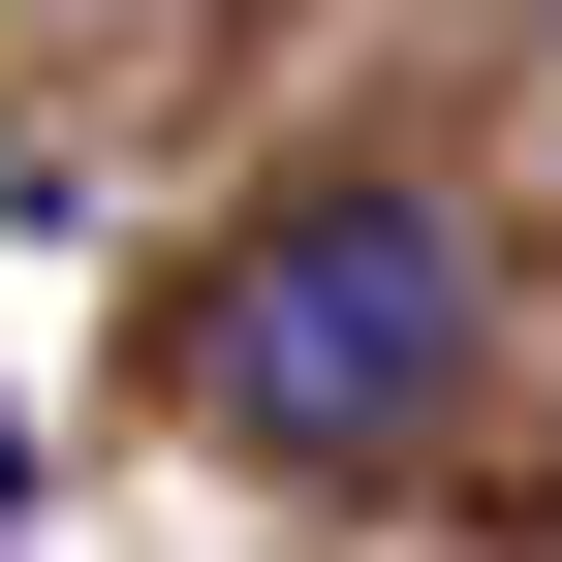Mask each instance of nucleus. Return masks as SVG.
I'll use <instances>...</instances> for the list:
<instances>
[{"label":"nucleus","mask_w":562,"mask_h":562,"mask_svg":"<svg viewBox=\"0 0 562 562\" xmlns=\"http://www.w3.org/2000/svg\"><path fill=\"white\" fill-rule=\"evenodd\" d=\"M501 375V250H469V188H281V220H220V281H188V406H220L250 469H406L438 406Z\"/></svg>","instance_id":"f257e3e1"}]
</instances>
